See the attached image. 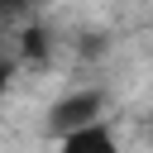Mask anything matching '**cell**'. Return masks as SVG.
Returning a JSON list of instances; mask_svg holds the SVG:
<instances>
[{
  "label": "cell",
  "mask_w": 153,
  "mask_h": 153,
  "mask_svg": "<svg viewBox=\"0 0 153 153\" xmlns=\"http://www.w3.org/2000/svg\"><path fill=\"white\" fill-rule=\"evenodd\" d=\"M105 110V96L100 91H72V96H62L53 110H48V124H53V134H67V129H76V124H86V120H96Z\"/></svg>",
  "instance_id": "6da1fadb"
},
{
  "label": "cell",
  "mask_w": 153,
  "mask_h": 153,
  "mask_svg": "<svg viewBox=\"0 0 153 153\" xmlns=\"http://www.w3.org/2000/svg\"><path fill=\"white\" fill-rule=\"evenodd\" d=\"M57 143L62 148H115V129L96 115V120H86V124H76V129H67V134H57Z\"/></svg>",
  "instance_id": "7a4b0ae2"
},
{
  "label": "cell",
  "mask_w": 153,
  "mask_h": 153,
  "mask_svg": "<svg viewBox=\"0 0 153 153\" xmlns=\"http://www.w3.org/2000/svg\"><path fill=\"white\" fill-rule=\"evenodd\" d=\"M48 53H53V33H48L43 24H24V33H19V57H24V62H48Z\"/></svg>",
  "instance_id": "3957f363"
},
{
  "label": "cell",
  "mask_w": 153,
  "mask_h": 153,
  "mask_svg": "<svg viewBox=\"0 0 153 153\" xmlns=\"http://www.w3.org/2000/svg\"><path fill=\"white\" fill-rule=\"evenodd\" d=\"M43 0H0V24H10V19H24V14H33Z\"/></svg>",
  "instance_id": "277c9868"
},
{
  "label": "cell",
  "mask_w": 153,
  "mask_h": 153,
  "mask_svg": "<svg viewBox=\"0 0 153 153\" xmlns=\"http://www.w3.org/2000/svg\"><path fill=\"white\" fill-rule=\"evenodd\" d=\"M10 76H14V62H0V100H5V91H10Z\"/></svg>",
  "instance_id": "5b68a950"
},
{
  "label": "cell",
  "mask_w": 153,
  "mask_h": 153,
  "mask_svg": "<svg viewBox=\"0 0 153 153\" xmlns=\"http://www.w3.org/2000/svg\"><path fill=\"white\" fill-rule=\"evenodd\" d=\"M148 139H153V124H148Z\"/></svg>",
  "instance_id": "8992f818"
}]
</instances>
